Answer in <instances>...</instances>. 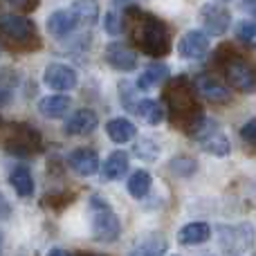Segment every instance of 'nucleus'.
<instances>
[{
    "mask_svg": "<svg viewBox=\"0 0 256 256\" xmlns=\"http://www.w3.org/2000/svg\"><path fill=\"white\" fill-rule=\"evenodd\" d=\"M209 236H212V227L207 222H189L180 230L178 240L182 245H200L204 240H209Z\"/></svg>",
    "mask_w": 256,
    "mask_h": 256,
    "instance_id": "obj_20",
    "label": "nucleus"
},
{
    "mask_svg": "<svg viewBox=\"0 0 256 256\" xmlns=\"http://www.w3.org/2000/svg\"><path fill=\"white\" fill-rule=\"evenodd\" d=\"M222 66H225V79L232 88L240 90V92L256 90V70L250 61H245L238 54H230Z\"/></svg>",
    "mask_w": 256,
    "mask_h": 256,
    "instance_id": "obj_6",
    "label": "nucleus"
},
{
    "mask_svg": "<svg viewBox=\"0 0 256 256\" xmlns=\"http://www.w3.org/2000/svg\"><path fill=\"white\" fill-rule=\"evenodd\" d=\"M0 36L20 50H36L40 45L34 22L18 14H0Z\"/></svg>",
    "mask_w": 256,
    "mask_h": 256,
    "instance_id": "obj_5",
    "label": "nucleus"
},
{
    "mask_svg": "<svg viewBox=\"0 0 256 256\" xmlns=\"http://www.w3.org/2000/svg\"><path fill=\"white\" fill-rule=\"evenodd\" d=\"M9 184L14 186V191H16L20 198H30V196L34 194V178H32L30 168H25V166L14 168L12 176H9Z\"/></svg>",
    "mask_w": 256,
    "mask_h": 256,
    "instance_id": "obj_25",
    "label": "nucleus"
},
{
    "mask_svg": "<svg viewBox=\"0 0 256 256\" xmlns=\"http://www.w3.org/2000/svg\"><path fill=\"white\" fill-rule=\"evenodd\" d=\"M243 7L248 9V12L256 18V0H243Z\"/></svg>",
    "mask_w": 256,
    "mask_h": 256,
    "instance_id": "obj_35",
    "label": "nucleus"
},
{
    "mask_svg": "<svg viewBox=\"0 0 256 256\" xmlns=\"http://www.w3.org/2000/svg\"><path fill=\"white\" fill-rule=\"evenodd\" d=\"M14 88H16V74L14 72H0V106L12 102Z\"/></svg>",
    "mask_w": 256,
    "mask_h": 256,
    "instance_id": "obj_29",
    "label": "nucleus"
},
{
    "mask_svg": "<svg viewBox=\"0 0 256 256\" xmlns=\"http://www.w3.org/2000/svg\"><path fill=\"white\" fill-rule=\"evenodd\" d=\"M99 126L97 112L90 108H79L66 120V132L68 135H90Z\"/></svg>",
    "mask_w": 256,
    "mask_h": 256,
    "instance_id": "obj_14",
    "label": "nucleus"
},
{
    "mask_svg": "<svg viewBox=\"0 0 256 256\" xmlns=\"http://www.w3.org/2000/svg\"><path fill=\"white\" fill-rule=\"evenodd\" d=\"M36 4H38V0H0V7L22 9V12H27V9H34Z\"/></svg>",
    "mask_w": 256,
    "mask_h": 256,
    "instance_id": "obj_32",
    "label": "nucleus"
},
{
    "mask_svg": "<svg viewBox=\"0 0 256 256\" xmlns=\"http://www.w3.org/2000/svg\"><path fill=\"white\" fill-rule=\"evenodd\" d=\"M9 216H12V204H9V200L4 198L2 194H0V220H7Z\"/></svg>",
    "mask_w": 256,
    "mask_h": 256,
    "instance_id": "obj_34",
    "label": "nucleus"
},
{
    "mask_svg": "<svg viewBox=\"0 0 256 256\" xmlns=\"http://www.w3.org/2000/svg\"><path fill=\"white\" fill-rule=\"evenodd\" d=\"M72 12H74L79 25L84 27H92L99 20V2L97 0H74L72 2Z\"/></svg>",
    "mask_w": 256,
    "mask_h": 256,
    "instance_id": "obj_23",
    "label": "nucleus"
},
{
    "mask_svg": "<svg viewBox=\"0 0 256 256\" xmlns=\"http://www.w3.org/2000/svg\"><path fill=\"white\" fill-rule=\"evenodd\" d=\"M124 27L132 43L148 56H166L171 52V32L162 18L130 7L124 12Z\"/></svg>",
    "mask_w": 256,
    "mask_h": 256,
    "instance_id": "obj_2",
    "label": "nucleus"
},
{
    "mask_svg": "<svg viewBox=\"0 0 256 256\" xmlns=\"http://www.w3.org/2000/svg\"><path fill=\"white\" fill-rule=\"evenodd\" d=\"M106 63L120 72L137 70V54L126 43H110L106 48Z\"/></svg>",
    "mask_w": 256,
    "mask_h": 256,
    "instance_id": "obj_11",
    "label": "nucleus"
},
{
    "mask_svg": "<svg viewBox=\"0 0 256 256\" xmlns=\"http://www.w3.org/2000/svg\"><path fill=\"white\" fill-rule=\"evenodd\" d=\"M90 227H92V238L99 243H115L122 236L120 216L102 196L90 198Z\"/></svg>",
    "mask_w": 256,
    "mask_h": 256,
    "instance_id": "obj_4",
    "label": "nucleus"
},
{
    "mask_svg": "<svg viewBox=\"0 0 256 256\" xmlns=\"http://www.w3.org/2000/svg\"><path fill=\"white\" fill-rule=\"evenodd\" d=\"M150 184H153V180H150V173L144 171V168H137L135 173H132L130 178H128V194L132 196V198H146L150 191Z\"/></svg>",
    "mask_w": 256,
    "mask_h": 256,
    "instance_id": "obj_26",
    "label": "nucleus"
},
{
    "mask_svg": "<svg viewBox=\"0 0 256 256\" xmlns=\"http://www.w3.org/2000/svg\"><path fill=\"white\" fill-rule=\"evenodd\" d=\"M198 140H200V146H202L207 153L216 155V158H225V155L230 153V140L220 132V128L212 126L209 122H207V126L200 130Z\"/></svg>",
    "mask_w": 256,
    "mask_h": 256,
    "instance_id": "obj_13",
    "label": "nucleus"
},
{
    "mask_svg": "<svg viewBox=\"0 0 256 256\" xmlns=\"http://www.w3.org/2000/svg\"><path fill=\"white\" fill-rule=\"evenodd\" d=\"M130 112L140 115L142 120H146V124H150V126L162 124V120H164V106L160 102H153V99H140Z\"/></svg>",
    "mask_w": 256,
    "mask_h": 256,
    "instance_id": "obj_22",
    "label": "nucleus"
},
{
    "mask_svg": "<svg viewBox=\"0 0 256 256\" xmlns=\"http://www.w3.org/2000/svg\"><path fill=\"white\" fill-rule=\"evenodd\" d=\"M236 38L245 43L248 48H256V22L254 20H240L236 25Z\"/></svg>",
    "mask_w": 256,
    "mask_h": 256,
    "instance_id": "obj_28",
    "label": "nucleus"
},
{
    "mask_svg": "<svg viewBox=\"0 0 256 256\" xmlns=\"http://www.w3.org/2000/svg\"><path fill=\"white\" fill-rule=\"evenodd\" d=\"M76 25H79V20H76L72 9H58L48 18V32L54 38H66L68 34L76 30Z\"/></svg>",
    "mask_w": 256,
    "mask_h": 256,
    "instance_id": "obj_16",
    "label": "nucleus"
},
{
    "mask_svg": "<svg viewBox=\"0 0 256 256\" xmlns=\"http://www.w3.org/2000/svg\"><path fill=\"white\" fill-rule=\"evenodd\" d=\"M240 137H243V142H248L250 146H256V120H250L248 124L240 128Z\"/></svg>",
    "mask_w": 256,
    "mask_h": 256,
    "instance_id": "obj_33",
    "label": "nucleus"
},
{
    "mask_svg": "<svg viewBox=\"0 0 256 256\" xmlns=\"http://www.w3.org/2000/svg\"><path fill=\"white\" fill-rule=\"evenodd\" d=\"M104 25H106L108 34H122L124 32V16H120L117 12H108L104 18Z\"/></svg>",
    "mask_w": 256,
    "mask_h": 256,
    "instance_id": "obj_31",
    "label": "nucleus"
},
{
    "mask_svg": "<svg viewBox=\"0 0 256 256\" xmlns=\"http://www.w3.org/2000/svg\"><path fill=\"white\" fill-rule=\"evenodd\" d=\"M164 102H166L171 124L184 130L186 135L198 137L200 130L207 126L202 106L196 99V88L186 76H176L173 81H168L164 90Z\"/></svg>",
    "mask_w": 256,
    "mask_h": 256,
    "instance_id": "obj_1",
    "label": "nucleus"
},
{
    "mask_svg": "<svg viewBox=\"0 0 256 256\" xmlns=\"http://www.w3.org/2000/svg\"><path fill=\"white\" fill-rule=\"evenodd\" d=\"M220 243L227 252H245L254 243V230L252 225H234V227H220Z\"/></svg>",
    "mask_w": 256,
    "mask_h": 256,
    "instance_id": "obj_7",
    "label": "nucleus"
},
{
    "mask_svg": "<svg viewBox=\"0 0 256 256\" xmlns=\"http://www.w3.org/2000/svg\"><path fill=\"white\" fill-rule=\"evenodd\" d=\"M196 88H198V92L202 94L207 102H214V104H225V102H230V97H232L230 88L222 86L220 81L209 74H200L198 79H196Z\"/></svg>",
    "mask_w": 256,
    "mask_h": 256,
    "instance_id": "obj_15",
    "label": "nucleus"
},
{
    "mask_svg": "<svg viewBox=\"0 0 256 256\" xmlns=\"http://www.w3.org/2000/svg\"><path fill=\"white\" fill-rule=\"evenodd\" d=\"M168 168H171L176 176H180V178H189V176H194V171L198 168V164H196V160L186 158V155H178L176 160H171Z\"/></svg>",
    "mask_w": 256,
    "mask_h": 256,
    "instance_id": "obj_27",
    "label": "nucleus"
},
{
    "mask_svg": "<svg viewBox=\"0 0 256 256\" xmlns=\"http://www.w3.org/2000/svg\"><path fill=\"white\" fill-rule=\"evenodd\" d=\"M2 240H4V236H2V232H0V250H2Z\"/></svg>",
    "mask_w": 256,
    "mask_h": 256,
    "instance_id": "obj_37",
    "label": "nucleus"
},
{
    "mask_svg": "<svg viewBox=\"0 0 256 256\" xmlns=\"http://www.w3.org/2000/svg\"><path fill=\"white\" fill-rule=\"evenodd\" d=\"M128 164H130V160H128L126 150H115V153L108 155L106 164H104V178L106 180H120L128 171Z\"/></svg>",
    "mask_w": 256,
    "mask_h": 256,
    "instance_id": "obj_24",
    "label": "nucleus"
},
{
    "mask_svg": "<svg viewBox=\"0 0 256 256\" xmlns=\"http://www.w3.org/2000/svg\"><path fill=\"white\" fill-rule=\"evenodd\" d=\"M43 79L56 92H68V90L76 88V72L70 66H66V63H52V66H48Z\"/></svg>",
    "mask_w": 256,
    "mask_h": 256,
    "instance_id": "obj_8",
    "label": "nucleus"
},
{
    "mask_svg": "<svg viewBox=\"0 0 256 256\" xmlns=\"http://www.w3.org/2000/svg\"><path fill=\"white\" fill-rule=\"evenodd\" d=\"M178 52H180V56L194 58V61L196 58H202L209 52V36L198 30L186 32L180 38V43H178Z\"/></svg>",
    "mask_w": 256,
    "mask_h": 256,
    "instance_id": "obj_12",
    "label": "nucleus"
},
{
    "mask_svg": "<svg viewBox=\"0 0 256 256\" xmlns=\"http://www.w3.org/2000/svg\"><path fill=\"white\" fill-rule=\"evenodd\" d=\"M0 146L18 158H32L43 150V137L34 126L25 122H12V124L0 122Z\"/></svg>",
    "mask_w": 256,
    "mask_h": 256,
    "instance_id": "obj_3",
    "label": "nucleus"
},
{
    "mask_svg": "<svg viewBox=\"0 0 256 256\" xmlns=\"http://www.w3.org/2000/svg\"><path fill=\"white\" fill-rule=\"evenodd\" d=\"M106 132L112 142H117V144H126V142H130V140L137 137V126L132 124L130 120L117 117V120H110L106 124Z\"/></svg>",
    "mask_w": 256,
    "mask_h": 256,
    "instance_id": "obj_19",
    "label": "nucleus"
},
{
    "mask_svg": "<svg viewBox=\"0 0 256 256\" xmlns=\"http://www.w3.org/2000/svg\"><path fill=\"white\" fill-rule=\"evenodd\" d=\"M68 164H70V168L74 173H79V176H84V178H90L99 171V155H97L94 148L79 146V148H74L70 153Z\"/></svg>",
    "mask_w": 256,
    "mask_h": 256,
    "instance_id": "obj_10",
    "label": "nucleus"
},
{
    "mask_svg": "<svg viewBox=\"0 0 256 256\" xmlns=\"http://www.w3.org/2000/svg\"><path fill=\"white\" fill-rule=\"evenodd\" d=\"M168 76H171V72H168V68L164 63H150L137 79V90H150L155 86L168 81Z\"/></svg>",
    "mask_w": 256,
    "mask_h": 256,
    "instance_id": "obj_18",
    "label": "nucleus"
},
{
    "mask_svg": "<svg viewBox=\"0 0 256 256\" xmlns=\"http://www.w3.org/2000/svg\"><path fill=\"white\" fill-rule=\"evenodd\" d=\"M48 256H72V254L68 252V250H61V248H56V250H52V252H50Z\"/></svg>",
    "mask_w": 256,
    "mask_h": 256,
    "instance_id": "obj_36",
    "label": "nucleus"
},
{
    "mask_svg": "<svg viewBox=\"0 0 256 256\" xmlns=\"http://www.w3.org/2000/svg\"><path fill=\"white\" fill-rule=\"evenodd\" d=\"M164 254H166V238L162 234H150L146 238H142L128 256H164Z\"/></svg>",
    "mask_w": 256,
    "mask_h": 256,
    "instance_id": "obj_21",
    "label": "nucleus"
},
{
    "mask_svg": "<svg viewBox=\"0 0 256 256\" xmlns=\"http://www.w3.org/2000/svg\"><path fill=\"white\" fill-rule=\"evenodd\" d=\"M70 104L72 99L66 94H50L38 102V112L50 120H58V117H66V112L70 110Z\"/></svg>",
    "mask_w": 256,
    "mask_h": 256,
    "instance_id": "obj_17",
    "label": "nucleus"
},
{
    "mask_svg": "<svg viewBox=\"0 0 256 256\" xmlns=\"http://www.w3.org/2000/svg\"><path fill=\"white\" fill-rule=\"evenodd\" d=\"M200 20H202V27L207 30V34L220 36L230 30L232 16L225 7H220V4H204L202 14H200Z\"/></svg>",
    "mask_w": 256,
    "mask_h": 256,
    "instance_id": "obj_9",
    "label": "nucleus"
},
{
    "mask_svg": "<svg viewBox=\"0 0 256 256\" xmlns=\"http://www.w3.org/2000/svg\"><path fill=\"white\" fill-rule=\"evenodd\" d=\"M135 153H137V158L153 162V160L158 158V153H160V146L155 144L153 140H140L135 144Z\"/></svg>",
    "mask_w": 256,
    "mask_h": 256,
    "instance_id": "obj_30",
    "label": "nucleus"
}]
</instances>
